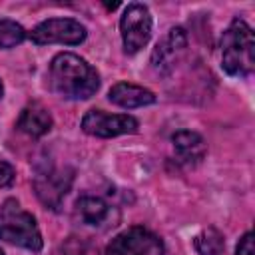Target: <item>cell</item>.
I'll return each instance as SVG.
<instances>
[{
    "label": "cell",
    "instance_id": "obj_13",
    "mask_svg": "<svg viewBox=\"0 0 255 255\" xmlns=\"http://www.w3.org/2000/svg\"><path fill=\"white\" fill-rule=\"evenodd\" d=\"M76 213L84 225H102L112 217V207L98 195H82L76 201Z\"/></svg>",
    "mask_w": 255,
    "mask_h": 255
},
{
    "label": "cell",
    "instance_id": "obj_18",
    "mask_svg": "<svg viewBox=\"0 0 255 255\" xmlns=\"http://www.w3.org/2000/svg\"><path fill=\"white\" fill-rule=\"evenodd\" d=\"M64 255H94V251L88 249L84 243H74V241H70V243L64 247Z\"/></svg>",
    "mask_w": 255,
    "mask_h": 255
},
{
    "label": "cell",
    "instance_id": "obj_1",
    "mask_svg": "<svg viewBox=\"0 0 255 255\" xmlns=\"http://www.w3.org/2000/svg\"><path fill=\"white\" fill-rule=\"evenodd\" d=\"M52 90L68 100H88L100 88V76L84 58L72 52H60L50 64Z\"/></svg>",
    "mask_w": 255,
    "mask_h": 255
},
{
    "label": "cell",
    "instance_id": "obj_16",
    "mask_svg": "<svg viewBox=\"0 0 255 255\" xmlns=\"http://www.w3.org/2000/svg\"><path fill=\"white\" fill-rule=\"evenodd\" d=\"M235 255H255V249H253V233L247 231L239 243H237V249H235Z\"/></svg>",
    "mask_w": 255,
    "mask_h": 255
},
{
    "label": "cell",
    "instance_id": "obj_15",
    "mask_svg": "<svg viewBox=\"0 0 255 255\" xmlns=\"http://www.w3.org/2000/svg\"><path fill=\"white\" fill-rule=\"evenodd\" d=\"M26 40V30L14 20H0V48H14Z\"/></svg>",
    "mask_w": 255,
    "mask_h": 255
},
{
    "label": "cell",
    "instance_id": "obj_9",
    "mask_svg": "<svg viewBox=\"0 0 255 255\" xmlns=\"http://www.w3.org/2000/svg\"><path fill=\"white\" fill-rule=\"evenodd\" d=\"M187 48V34L183 28H171L169 34L157 42L151 54V66L157 74H171Z\"/></svg>",
    "mask_w": 255,
    "mask_h": 255
},
{
    "label": "cell",
    "instance_id": "obj_4",
    "mask_svg": "<svg viewBox=\"0 0 255 255\" xmlns=\"http://www.w3.org/2000/svg\"><path fill=\"white\" fill-rule=\"evenodd\" d=\"M72 181H74V169L44 163L36 167L34 189L44 205H48L50 209H58L62 199L70 191Z\"/></svg>",
    "mask_w": 255,
    "mask_h": 255
},
{
    "label": "cell",
    "instance_id": "obj_6",
    "mask_svg": "<svg viewBox=\"0 0 255 255\" xmlns=\"http://www.w3.org/2000/svg\"><path fill=\"white\" fill-rule=\"evenodd\" d=\"M106 255H165V247L153 231L135 225L118 233L106 247Z\"/></svg>",
    "mask_w": 255,
    "mask_h": 255
},
{
    "label": "cell",
    "instance_id": "obj_19",
    "mask_svg": "<svg viewBox=\"0 0 255 255\" xmlns=\"http://www.w3.org/2000/svg\"><path fill=\"white\" fill-rule=\"evenodd\" d=\"M4 96V86H2V82H0V98Z\"/></svg>",
    "mask_w": 255,
    "mask_h": 255
},
{
    "label": "cell",
    "instance_id": "obj_7",
    "mask_svg": "<svg viewBox=\"0 0 255 255\" xmlns=\"http://www.w3.org/2000/svg\"><path fill=\"white\" fill-rule=\"evenodd\" d=\"M86 36H88L86 28L74 18H50L38 24L30 32V40L38 46H46V44L78 46L86 40Z\"/></svg>",
    "mask_w": 255,
    "mask_h": 255
},
{
    "label": "cell",
    "instance_id": "obj_3",
    "mask_svg": "<svg viewBox=\"0 0 255 255\" xmlns=\"http://www.w3.org/2000/svg\"><path fill=\"white\" fill-rule=\"evenodd\" d=\"M0 239L30 251H40L44 245L36 217L22 209L16 199H6L0 205Z\"/></svg>",
    "mask_w": 255,
    "mask_h": 255
},
{
    "label": "cell",
    "instance_id": "obj_8",
    "mask_svg": "<svg viewBox=\"0 0 255 255\" xmlns=\"http://www.w3.org/2000/svg\"><path fill=\"white\" fill-rule=\"evenodd\" d=\"M137 120L128 114H106L102 110H90L82 118V129L94 137H116L137 131Z\"/></svg>",
    "mask_w": 255,
    "mask_h": 255
},
{
    "label": "cell",
    "instance_id": "obj_10",
    "mask_svg": "<svg viewBox=\"0 0 255 255\" xmlns=\"http://www.w3.org/2000/svg\"><path fill=\"white\" fill-rule=\"evenodd\" d=\"M108 98L112 104L122 106L126 110L131 108H141V106H149L155 102V94L143 86L137 84H129V82H118L110 88Z\"/></svg>",
    "mask_w": 255,
    "mask_h": 255
},
{
    "label": "cell",
    "instance_id": "obj_20",
    "mask_svg": "<svg viewBox=\"0 0 255 255\" xmlns=\"http://www.w3.org/2000/svg\"><path fill=\"white\" fill-rule=\"evenodd\" d=\"M0 255H4V251H2V249H0Z\"/></svg>",
    "mask_w": 255,
    "mask_h": 255
},
{
    "label": "cell",
    "instance_id": "obj_14",
    "mask_svg": "<svg viewBox=\"0 0 255 255\" xmlns=\"http://www.w3.org/2000/svg\"><path fill=\"white\" fill-rule=\"evenodd\" d=\"M193 245L199 255H221L225 249L223 235L215 227H207L201 233H197L193 239Z\"/></svg>",
    "mask_w": 255,
    "mask_h": 255
},
{
    "label": "cell",
    "instance_id": "obj_2",
    "mask_svg": "<svg viewBox=\"0 0 255 255\" xmlns=\"http://www.w3.org/2000/svg\"><path fill=\"white\" fill-rule=\"evenodd\" d=\"M221 68L229 76H249L255 68V38L251 28L239 18L223 32Z\"/></svg>",
    "mask_w": 255,
    "mask_h": 255
},
{
    "label": "cell",
    "instance_id": "obj_5",
    "mask_svg": "<svg viewBox=\"0 0 255 255\" xmlns=\"http://www.w3.org/2000/svg\"><path fill=\"white\" fill-rule=\"evenodd\" d=\"M120 32L126 54H135L151 38V14L145 4H128L120 18Z\"/></svg>",
    "mask_w": 255,
    "mask_h": 255
},
{
    "label": "cell",
    "instance_id": "obj_11",
    "mask_svg": "<svg viewBox=\"0 0 255 255\" xmlns=\"http://www.w3.org/2000/svg\"><path fill=\"white\" fill-rule=\"evenodd\" d=\"M52 114L42 104L34 102L26 106L18 118V129L30 137H42L52 129Z\"/></svg>",
    "mask_w": 255,
    "mask_h": 255
},
{
    "label": "cell",
    "instance_id": "obj_12",
    "mask_svg": "<svg viewBox=\"0 0 255 255\" xmlns=\"http://www.w3.org/2000/svg\"><path fill=\"white\" fill-rule=\"evenodd\" d=\"M173 141V147H175V153H177V159L185 165H195L203 159L205 155V143H203V137L195 131H189V129H181L177 133H173L171 137Z\"/></svg>",
    "mask_w": 255,
    "mask_h": 255
},
{
    "label": "cell",
    "instance_id": "obj_17",
    "mask_svg": "<svg viewBox=\"0 0 255 255\" xmlns=\"http://www.w3.org/2000/svg\"><path fill=\"white\" fill-rule=\"evenodd\" d=\"M14 177H16L14 167H12L8 161H2V159H0V187L12 185V183H14Z\"/></svg>",
    "mask_w": 255,
    "mask_h": 255
}]
</instances>
